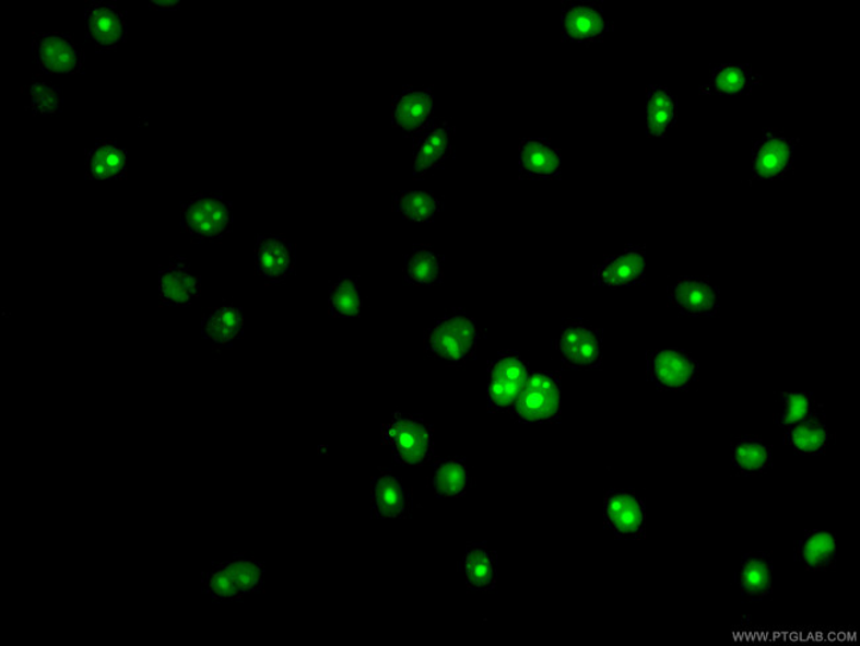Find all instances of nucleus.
<instances>
[{"label": "nucleus", "mask_w": 860, "mask_h": 646, "mask_svg": "<svg viewBox=\"0 0 860 646\" xmlns=\"http://www.w3.org/2000/svg\"><path fill=\"white\" fill-rule=\"evenodd\" d=\"M480 330L473 318L451 312L426 331L425 348L431 356L450 363H463L475 353Z\"/></svg>", "instance_id": "obj_1"}, {"label": "nucleus", "mask_w": 860, "mask_h": 646, "mask_svg": "<svg viewBox=\"0 0 860 646\" xmlns=\"http://www.w3.org/2000/svg\"><path fill=\"white\" fill-rule=\"evenodd\" d=\"M180 221L193 240H215L229 231L234 211L232 203L222 196L197 193L184 204Z\"/></svg>", "instance_id": "obj_2"}, {"label": "nucleus", "mask_w": 860, "mask_h": 646, "mask_svg": "<svg viewBox=\"0 0 860 646\" xmlns=\"http://www.w3.org/2000/svg\"><path fill=\"white\" fill-rule=\"evenodd\" d=\"M382 437L400 463L423 466L432 459L433 430L423 419L397 412L382 430Z\"/></svg>", "instance_id": "obj_3"}, {"label": "nucleus", "mask_w": 860, "mask_h": 646, "mask_svg": "<svg viewBox=\"0 0 860 646\" xmlns=\"http://www.w3.org/2000/svg\"><path fill=\"white\" fill-rule=\"evenodd\" d=\"M561 386L555 376L533 372L527 376L523 390L511 410L519 422L547 423L561 416Z\"/></svg>", "instance_id": "obj_4"}, {"label": "nucleus", "mask_w": 860, "mask_h": 646, "mask_svg": "<svg viewBox=\"0 0 860 646\" xmlns=\"http://www.w3.org/2000/svg\"><path fill=\"white\" fill-rule=\"evenodd\" d=\"M799 138L789 137L782 131L767 129L752 149L753 179H780L787 177L793 167Z\"/></svg>", "instance_id": "obj_5"}, {"label": "nucleus", "mask_w": 860, "mask_h": 646, "mask_svg": "<svg viewBox=\"0 0 860 646\" xmlns=\"http://www.w3.org/2000/svg\"><path fill=\"white\" fill-rule=\"evenodd\" d=\"M529 374V365L522 357L511 353L500 354L488 368V410L499 412L513 409Z\"/></svg>", "instance_id": "obj_6"}, {"label": "nucleus", "mask_w": 860, "mask_h": 646, "mask_svg": "<svg viewBox=\"0 0 860 646\" xmlns=\"http://www.w3.org/2000/svg\"><path fill=\"white\" fill-rule=\"evenodd\" d=\"M611 22L602 5L588 0L564 2L562 9V35L573 43H598L611 33Z\"/></svg>", "instance_id": "obj_7"}, {"label": "nucleus", "mask_w": 860, "mask_h": 646, "mask_svg": "<svg viewBox=\"0 0 860 646\" xmlns=\"http://www.w3.org/2000/svg\"><path fill=\"white\" fill-rule=\"evenodd\" d=\"M601 334L586 322H568L556 340V351L565 366L593 368L601 363Z\"/></svg>", "instance_id": "obj_8"}, {"label": "nucleus", "mask_w": 860, "mask_h": 646, "mask_svg": "<svg viewBox=\"0 0 860 646\" xmlns=\"http://www.w3.org/2000/svg\"><path fill=\"white\" fill-rule=\"evenodd\" d=\"M33 51L36 64L44 73H79L84 66V52L66 34L35 35Z\"/></svg>", "instance_id": "obj_9"}, {"label": "nucleus", "mask_w": 860, "mask_h": 646, "mask_svg": "<svg viewBox=\"0 0 860 646\" xmlns=\"http://www.w3.org/2000/svg\"><path fill=\"white\" fill-rule=\"evenodd\" d=\"M435 94L432 90L405 86L392 103V125L407 137L422 136L433 125Z\"/></svg>", "instance_id": "obj_10"}, {"label": "nucleus", "mask_w": 860, "mask_h": 646, "mask_svg": "<svg viewBox=\"0 0 860 646\" xmlns=\"http://www.w3.org/2000/svg\"><path fill=\"white\" fill-rule=\"evenodd\" d=\"M696 363L680 350H657L648 355V376L661 390L680 391L695 380Z\"/></svg>", "instance_id": "obj_11"}, {"label": "nucleus", "mask_w": 860, "mask_h": 646, "mask_svg": "<svg viewBox=\"0 0 860 646\" xmlns=\"http://www.w3.org/2000/svg\"><path fill=\"white\" fill-rule=\"evenodd\" d=\"M605 526L621 539H639L645 536V506L636 494L611 491L605 497Z\"/></svg>", "instance_id": "obj_12"}, {"label": "nucleus", "mask_w": 860, "mask_h": 646, "mask_svg": "<svg viewBox=\"0 0 860 646\" xmlns=\"http://www.w3.org/2000/svg\"><path fill=\"white\" fill-rule=\"evenodd\" d=\"M453 127L448 121L432 125L414 143V178H424L441 167L453 152Z\"/></svg>", "instance_id": "obj_13"}, {"label": "nucleus", "mask_w": 860, "mask_h": 646, "mask_svg": "<svg viewBox=\"0 0 860 646\" xmlns=\"http://www.w3.org/2000/svg\"><path fill=\"white\" fill-rule=\"evenodd\" d=\"M669 301L682 315L712 316L719 309V291L707 279L682 278L670 286Z\"/></svg>", "instance_id": "obj_14"}, {"label": "nucleus", "mask_w": 860, "mask_h": 646, "mask_svg": "<svg viewBox=\"0 0 860 646\" xmlns=\"http://www.w3.org/2000/svg\"><path fill=\"white\" fill-rule=\"evenodd\" d=\"M645 247H627L623 252L608 257L594 267V284L613 290L638 284L645 278Z\"/></svg>", "instance_id": "obj_15"}, {"label": "nucleus", "mask_w": 860, "mask_h": 646, "mask_svg": "<svg viewBox=\"0 0 860 646\" xmlns=\"http://www.w3.org/2000/svg\"><path fill=\"white\" fill-rule=\"evenodd\" d=\"M87 34L98 49L113 51L127 37V16L117 5L92 2L86 8Z\"/></svg>", "instance_id": "obj_16"}, {"label": "nucleus", "mask_w": 860, "mask_h": 646, "mask_svg": "<svg viewBox=\"0 0 860 646\" xmlns=\"http://www.w3.org/2000/svg\"><path fill=\"white\" fill-rule=\"evenodd\" d=\"M255 257L257 272L270 282L286 280L297 261L296 248L280 236H259Z\"/></svg>", "instance_id": "obj_17"}, {"label": "nucleus", "mask_w": 860, "mask_h": 646, "mask_svg": "<svg viewBox=\"0 0 860 646\" xmlns=\"http://www.w3.org/2000/svg\"><path fill=\"white\" fill-rule=\"evenodd\" d=\"M202 290V281L185 259H174L160 271V294L167 306H187Z\"/></svg>", "instance_id": "obj_18"}, {"label": "nucleus", "mask_w": 860, "mask_h": 646, "mask_svg": "<svg viewBox=\"0 0 860 646\" xmlns=\"http://www.w3.org/2000/svg\"><path fill=\"white\" fill-rule=\"evenodd\" d=\"M562 172L561 152L545 138H526L519 145V173L527 179H552Z\"/></svg>", "instance_id": "obj_19"}, {"label": "nucleus", "mask_w": 860, "mask_h": 646, "mask_svg": "<svg viewBox=\"0 0 860 646\" xmlns=\"http://www.w3.org/2000/svg\"><path fill=\"white\" fill-rule=\"evenodd\" d=\"M372 510L376 518H403L410 512V498L397 477L381 472L373 481Z\"/></svg>", "instance_id": "obj_20"}, {"label": "nucleus", "mask_w": 860, "mask_h": 646, "mask_svg": "<svg viewBox=\"0 0 860 646\" xmlns=\"http://www.w3.org/2000/svg\"><path fill=\"white\" fill-rule=\"evenodd\" d=\"M461 571L470 589L490 591L497 585V554L486 543L469 544Z\"/></svg>", "instance_id": "obj_21"}, {"label": "nucleus", "mask_w": 860, "mask_h": 646, "mask_svg": "<svg viewBox=\"0 0 860 646\" xmlns=\"http://www.w3.org/2000/svg\"><path fill=\"white\" fill-rule=\"evenodd\" d=\"M762 77L749 64H723L714 69L708 83L700 87L702 94L740 96L750 93Z\"/></svg>", "instance_id": "obj_22"}, {"label": "nucleus", "mask_w": 860, "mask_h": 646, "mask_svg": "<svg viewBox=\"0 0 860 646\" xmlns=\"http://www.w3.org/2000/svg\"><path fill=\"white\" fill-rule=\"evenodd\" d=\"M244 317L240 307L225 304L211 310L202 322V332L207 341L216 347H228L241 337Z\"/></svg>", "instance_id": "obj_23"}, {"label": "nucleus", "mask_w": 860, "mask_h": 646, "mask_svg": "<svg viewBox=\"0 0 860 646\" xmlns=\"http://www.w3.org/2000/svg\"><path fill=\"white\" fill-rule=\"evenodd\" d=\"M86 174L90 179H121L127 174V152L115 142L94 143L86 158Z\"/></svg>", "instance_id": "obj_24"}, {"label": "nucleus", "mask_w": 860, "mask_h": 646, "mask_svg": "<svg viewBox=\"0 0 860 646\" xmlns=\"http://www.w3.org/2000/svg\"><path fill=\"white\" fill-rule=\"evenodd\" d=\"M737 582L744 598L762 600L771 592V563L767 555H746L737 574Z\"/></svg>", "instance_id": "obj_25"}, {"label": "nucleus", "mask_w": 860, "mask_h": 646, "mask_svg": "<svg viewBox=\"0 0 860 646\" xmlns=\"http://www.w3.org/2000/svg\"><path fill=\"white\" fill-rule=\"evenodd\" d=\"M676 121V98L667 87L651 85L646 98V130L651 137H664Z\"/></svg>", "instance_id": "obj_26"}, {"label": "nucleus", "mask_w": 860, "mask_h": 646, "mask_svg": "<svg viewBox=\"0 0 860 646\" xmlns=\"http://www.w3.org/2000/svg\"><path fill=\"white\" fill-rule=\"evenodd\" d=\"M444 259L428 246H416L407 256L404 275L414 285H437L443 281Z\"/></svg>", "instance_id": "obj_27"}, {"label": "nucleus", "mask_w": 860, "mask_h": 646, "mask_svg": "<svg viewBox=\"0 0 860 646\" xmlns=\"http://www.w3.org/2000/svg\"><path fill=\"white\" fill-rule=\"evenodd\" d=\"M837 554V542L832 532L813 531L803 537L797 548L799 561L808 569H824L833 563Z\"/></svg>", "instance_id": "obj_28"}, {"label": "nucleus", "mask_w": 860, "mask_h": 646, "mask_svg": "<svg viewBox=\"0 0 860 646\" xmlns=\"http://www.w3.org/2000/svg\"><path fill=\"white\" fill-rule=\"evenodd\" d=\"M443 207L441 200L428 191H403L399 192L393 200L394 211L407 221L419 223L435 221Z\"/></svg>", "instance_id": "obj_29"}, {"label": "nucleus", "mask_w": 860, "mask_h": 646, "mask_svg": "<svg viewBox=\"0 0 860 646\" xmlns=\"http://www.w3.org/2000/svg\"><path fill=\"white\" fill-rule=\"evenodd\" d=\"M469 473L467 462L461 459L438 461L433 473V488L438 497L456 498L467 493Z\"/></svg>", "instance_id": "obj_30"}, {"label": "nucleus", "mask_w": 860, "mask_h": 646, "mask_svg": "<svg viewBox=\"0 0 860 646\" xmlns=\"http://www.w3.org/2000/svg\"><path fill=\"white\" fill-rule=\"evenodd\" d=\"M787 442L799 454H822L827 444L826 426L820 420L809 418L805 422L796 424L788 430Z\"/></svg>", "instance_id": "obj_31"}, {"label": "nucleus", "mask_w": 860, "mask_h": 646, "mask_svg": "<svg viewBox=\"0 0 860 646\" xmlns=\"http://www.w3.org/2000/svg\"><path fill=\"white\" fill-rule=\"evenodd\" d=\"M227 569L231 578L245 595L261 591L263 578H266V566L254 557L235 555L229 561L222 562Z\"/></svg>", "instance_id": "obj_32"}, {"label": "nucleus", "mask_w": 860, "mask_h": 646, "mask_svg": "<svg viewBox=\"0 0 860 646\" xmlns=\"http://www.w3.org/2000/svg\"><path fill=\"white\" fill-rule=\"evenodd\" d=\"M770 449L757 438H743L734 444L733 467L745 474L763 472L770 463Z\"/></svg>", "instance_id": "obj_33"}, {"label": "nucleus", "mask_w": 860, "mask_h": 646, "mask_svg": "<svg viewBox=\"0 0 860 646\" xmlns=\"http://www.w3.org/2000/svg\"><path fill=\"white\" fill-rule=\"evenodd\" d=\"M202 586L203 592L215 603H236L245 596L222 563L212 564V567L205 571Z\"/></svg>", "instance_id": "obj_34"}, {"label": "nucleus", "mask_w": 860, "mask_h": 646, "mask_svg": "<svg viewBox=\"0 0 860 646\" xmlns=\"http://www.w3.org/2000/svg\"><path fill=\"white\" fill-rule=\"evenodd\" d=\"M330 312L332 316L351 318L360 315L363 301L360 285L353 278H342L330 292Z\"/></svg>", "instance_id": "obj_35"}, {"label": "nucleus", "mask_w": 860, "mask_h": 646, "mask_svg": "<svg viewBox=\"0 0 860 646\" xmlns=\"http://www.w3.org/2000/svg\"><path fill=\"white\" fill-rule=\"evenodd\" d=\"M812 413L813 400L810 395L803 392L784 394L777 423L788 431L793 425L812 418Z\"/></svg>", "instance_id": "obj_36"}, {"label": "nucleus", "mask_w": 860, "mask_h": 646, "mask_svg": "<svg viewBox=\"0 0 860 646\" xmlns=\"http://www.w3.org/2000/svg\"><path fill=\"white\" fill-rule=\"evenodd\" d=\"M30 109L36 116L55 115L61 108V93L46 81H33L28 86Z\"/></svg>", "instance_id": "obj_37"}, {"label": "nucleus", "mask_w": 860, "mask_h": 646, "mask_svg": "<svg viewBox=\"0 0 860 646\" xmlns=\"http://www.w3.org/2000/svg\"><path fill=\"white\" fill-rule=\"evenodd\" d=\"M150 8L158 10H175L179 8V2H152Z\"/></svg>", "instance_id": "obj_38"}]
</instances>
